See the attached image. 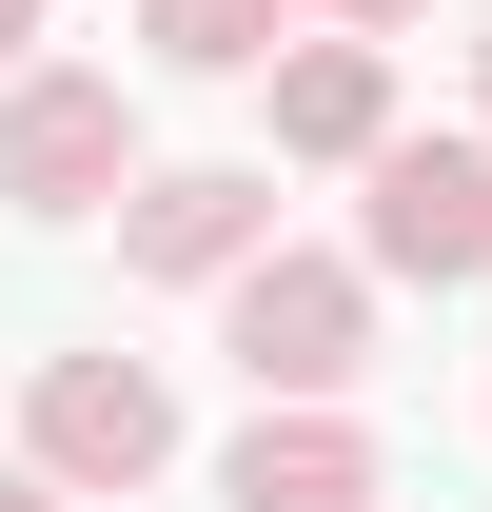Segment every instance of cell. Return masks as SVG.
Segmentation results:
<instances>
[{
  "label": "cell",
  "instance_id": "obj_1",
  "mask_svg": "<svg viewBox=\"0 0 492 512\" xmlns=\"http://www.w3.org/2000/svg\"><path fill=\"white\" fill-rule=\"evenodd\" d=\"M217 355L256 375V414H335V394L374 375V276H355V256H237Z\"/></svg>",
  "mask_w": 492,
  "mask_h": 512
},
{
  "label": "cell",
  "instance_id": "obj_2",
  "mask_svg": "<svg viewBox=\"0 0 492 512\" xmlns=\"http://www.w3.org/2000/svg\"><path fill=\"white\" fill-rule=\"evenodd\" d=\"M20 434H40L20 473H60V493L99 512V493H138V473L178 453V394L138 375V355H40V394H20Z\"/></svg>",
  "mask_w": 492,
  "mask_h": 512
},
{
  "label": "cell",
  "instance_id": "obj_3",
  "mask_svg": "<svg viewBox=\"0 0 492 512\" xmlns=\"http://www.w3.org/2000/svg\"><path fill=\"white\" fill-rule=\"evenodd\" d=\"M0 197H20V217L138 197V99L119 79H0Z\"/></svg>",
  "mask_w": 492,
  "mask_h": 512
},
{
  "label": "cell",
  "instance_id": "obj_4",
  "mask_svg": "<svg viewBox=\"0 0 492 512\" xmlns=\"http://www.w3.org/2000/svg\"><path fill=\"white\" fill-rule=\"evenodd\" d=\"M374 276H492V158L473 138H374Z\"/></svg>",
  "mask_w": 492,
  "mask_h": 512
},
{
  "label": "cell",
  "instance_id": "obj_5",
  "mask_svg": "<svg viewBox=\"0 0 492 512\" xmlns=\"http://www.w3.org/2000/svg\"><path fill=\"white\" fill-rule=\"evenodd\" d=\"M119 256L138 276H237V256H276V178H237V158H217V178H138Z\"/></svg>",
  "mask_w": 492,
  "mask_h": 512
},
{
  "label": "cell",
  "instance_id": "obj_6",
  "mask_svg": "<svg viewBox=\"0 0 492 512\" xmlns=\"http://www.w3.org/2000/svg\"><path fill=\"white\" fill-rule=\"evenodd\" d=\"M217 493H237V512H374V434H355V414H256Z\"/></svg>",
  "mask_w": 492,
  "mask_h": 512
},
{
  "label": "cell",
  "instance_id": "obj_7",
  "mask_svg": "<svg viewBox=\"0 0 492 512\" xmlns=\"http://www.w3.org/2000/svg\"><path fill=\"white\" fill-rule=\"evenodd\" d=\"M394 138V60L374 40H296L276 60V158H374Z\"/></svg>",
  "mask_w": 492,
  "mask_h": 512
},
{
  "label": "cell",
  "instance_id": "obj_8",
  "mask_svg": "<svg viewBox=\"0 0 492 512\" xmlns=\"http://www.w3.org/2000/svg\"><path fill=\"white\" fill-rule=\"evenodd\" d=\"M276 20H296V0H138V40H158L178 79H256V60H276Z\"/></svg>",
  "mask_w": 492,
  "mask_h": 512
},
{
  "label": "cell",
  "instance_id": "obj_9",
  "mask_svg": "<svg viewBox=\"0 0 492 512\" xmlns=\"http://www.w3.org/2000/svg\"><path fill=\"white\" fill-rule=\"evenodd\" d=\"M0 512H79V493H60V473H0Z\"/></svg>",
  "mask_w": 492,
  "mask_h": 512
},
{
  "label": "cell",
  "instance_id": "obj_10",
  "mask_svg": "<svg viewBox=\"0 0 492 512\" xmlns=\"http://www.w3.org/2000/svg\"><path fill=\"white\" fill-rule=\"evenodd\" d=\"M20 40H40V0H0V79H20Z\"/></svg>",
  "mask_w": 492,
  "mask_h": 512
},
{
  "label": "cell",
  "instance_id": "obj_11",
  "mask_svg": "<svg viewBox=\"0 0 492 512\" xmlns=\"http://www.w3.org/2000/svg\"><path fill=\"white\" fill-rule=\"evenodd\" d=\"M335 20H414V0H335Z\"/></svg>",
  "mask_w": 492,
  "mask_h": 512
},
{
  "label": "cell",
  "instance_id": "obj_12",
  "mask_svg": "<svg viewBox=\"0 0 492 512\" xmlns=\"http://www.w3.org/2000/svg\"><path fill=\"white\" fill-rule=\"evenodd\" d=\"M473 79H492V40H473Z\"/></svg>",
  "mask_w": 492,
  "mask_h": 512
}]
</instances>
